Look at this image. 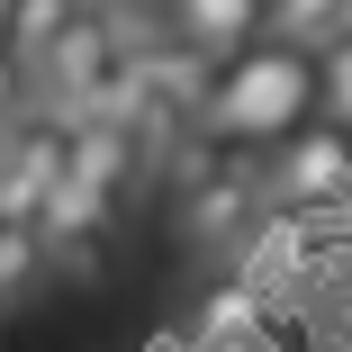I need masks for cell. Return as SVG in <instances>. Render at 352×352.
Segmentation results:
<instances>
[{"instance_id":"2","label":"cell","mask_w":352,"mask_h":352,"mask_svg":"<svg viewBox=\"0 0 352 352\" xmlns=\"http://www.w3.org/2000/svg\"><path fill=\"white\" fill-rule=\"evenodd\" d=\"M262 163L253 154H226V145H208V135H199V145L172 163V217H181V235L199 244V253H235L244 235H253V217H262Z\"/></svg>"},{"instance_id":"4","label":"cell","mask_w":352,"mask_h":352,"mask_svg":"<svg viewBox=\"0 0 352 352\" xmlns=\"http://www.w3.org/2000/svg\"><path fill=\"white\" fill-rule=\"evenodd\" d=\"M63 181V118L19 109L0 126V226H36V208Z\"/></svg>"},{"instance_id":"9","label":"cell","mask_w":352,"mask_h":352,"mask_svg":"<svg viewBox=\"0 0 352 352\" xmlns=\"http://www.w3.org/2000/svg\"><path fill=\"white\" fill-rule=\"evenodd\" d=\"M45 289V235L36 226H0V316H10L19 298Z\"/></svg>"},{"instance_id":"11","label":"cell","mask_w":352,"mask_h":352,"mask_svg":"<svg viewBox=\"0 0 352 352\" xmlns=\"http://www.w3.org/2000/svg\"><path fill=\"white\" fill-rule=\"evenodd\" d=\"M316 298L352 307V217H334V235H325V253H316Z\"/></svg>"},{"instance_id":"10","label":"cell","mask_w":352,"mask_h":352,"mask_svg":"<svg viewBox=\"0 0 352 352\" xmlns=\"http://www.w3.org/2000/svg\"><path fill=\"white\" fill-rule=\"evenodd\" d=\"M316 118L352 135V36H334V45L316 54Z\"/></svg>"},{"instance_id":"1","label":"cell","mask_w":352,"mask_h":352,"mask_svg":"<svg viewBox=\"0 0 352 352\" xmlns=\"http://www.w3.org/2000/svg\"><path fill=\"white\" fill-rule=\"evenodd\" d=\"M316 118V63L253 36L244 54L208 63V91H199V135L226 154H271L280 135H298Z\"/></svg>"},{"instance_id":"12","label":"cell","mask_w":352,"mask_h":352,"mask_svg":"<svg viewBox=\"0 0 352 352\" xmlns=\"http://www.w3.org/2000/svg\"><path fill=\"white\" fill-rule=\"evenodd\" d=\"M0 126H10V118H0Z\"/></svg>"},{"instance_id":"8","label":"cell","mask_w":352,"mask_h":352,"mask_svg":"<svg viewBox=\"0 0 352 352\" xmlns=\"http://www.w3.org/2000/svg\"><path fill=\"white\" fill-rule=\"evenodd\" d=\"M262 36L316 63L334 36H352V0H262Z\"/></svg>"},{"instance_id":"7","label":"cell","mask_w":352,"mask_h":352,"mask_svg":"<svg viewBox=\"0 0 352 352\" xmlns=\"http://www.w3.org/2000/svg\"><path fill=\"white\" fill-rule=\"evenodd\" d=\"M73 19H82V0H10V10H0V54H10V73L28 82Z\"/></svg>"},{"instance_id":"5","label":"cell","mask_w":352,"mask_h":352,"mask_svg":"<svg viewBox=\"0 0 352 352\" xmlns=\"http://www.w3.org/2000/svg\"><path fill=\"white\" fill-rule=\"evenodd\" d=\"M145 19L172 45H190L199 63H226L262 36V0H145Z\"/></svg>"},{"instance_id":"3","label":"cell","mask_w":352,"mask_h":352,"mask_svg":"<svg viewBox=\"0 0 352 352\" xmlns=\"http://www.w3.org/2000/svg\"><path fill=\"white\" fill-rule=\"evenodd\" d=\"M262 163V199L280 208V217H352V135L307 118L298 135H280Z\"/></svg>"},{"instance_id":"6","label":"cell","mask_w":352,"mask_h":352,"mask_svg":"<svg viewBox=\"0 0 352 352\" xmlns=\"http://www.w3.org/2000/svg\"><path fill=\"white\" fill-rule=\"evenodd\" d=\"M253 334H271V298L253 289L244 271H217V280L199 289L190 325H181V343H190V352H208V343H253Z\"/></svg>"}]
</instances>
